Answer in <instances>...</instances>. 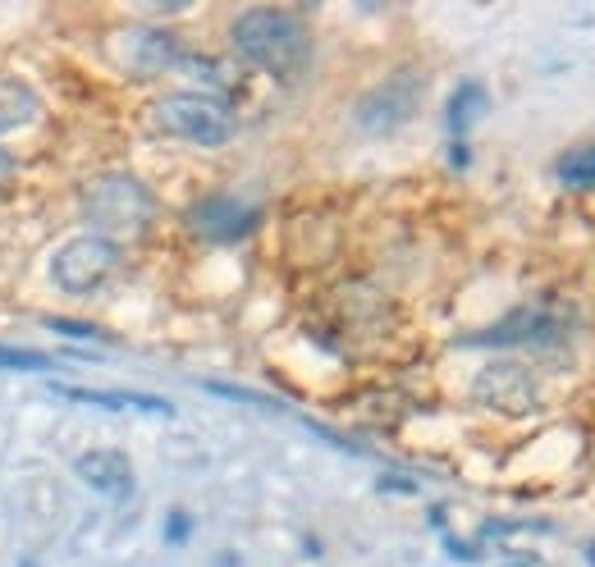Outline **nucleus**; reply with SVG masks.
Wrapping results in <instances>:
<instances>
[{
	"mask_svg": "<svg viewBox=\"0 0 595 567\" xmlns=\"http://www.w3.org/2000/svg\"><path fill=\"white\" fill-rule=\"evenodd\" d=\"M234 37V51L248 60L252 69L280 78V83H298L312 65V33L307 23L289 10H275V5H257V10H243L229 28Z\"/></svg>",
	"mask_w": 595,
	"mask_h": 567,
	"instance_id": "nucleus-1",
	"label": "nucleus"
},
{
	"mask_svg": "<svg viewBox=\"0 0 595 567\" xmlns=\"http://www.w3.org/2000/svg\"><path fill=\"white\" fill-rule=\"evenodd\" d=\"M83 215L92 220V234L119 243L147 234V225L156 220V197L133 174H101L83 188Z\"/></svg>",
	"mask_w": 595,
	"mask_h": 567,
	"instance_id": "nucleus-2",
	"label": "nucleus"
},
{
	"mask_svg": "<svg viewBox=\"0 0 595 567\" xmlns=\"http://www.w3.org/2000/svg\"><path fill=\"white\" fill-rule=\"evenodd\" d=\"M152 119L161 133L179 142H197V147H225L238 133L234 110L211 92H170L152 106Z\"/></svg>",
	"mask_w": 595,
	"mask_h": 567,
	"instance_id": "nucleus-3",
	"label": "nucleus"
},
{
	"mask_svg": "<svg viewBox=\"0 0 595 567\" xmlns=\"http://www.w3.org/2000/svg\"><path fill=\"white\" fill-rule=\"evenodd\" d=\"M119 270V243L101 234H78L69 238L60 252L51 257V279L65 293H92L101 289L110 275Z\"/></svg>",
	"mask_w": 595,
	"mask_h": 567,
	"instance_id": "nucleus-4",
	"label": "nucleus"
},
{
	"mask_svg": "<svg viewBox=\"0 0 595 567\" xmlns=\"http://www.w3.org/2000/svg\"><path fill=\"white\" fill-rule=\"evenodd\" d=\"M422 92L426 83L417 74H394L385 78L380 87H371L367 97L357 101L353 119L362 133H394L403 129L412 115H417V106H422Z\"/></svg>",
	"mask_w": 595,
	"mask_h": 567,
	"instance_id": "nucleus-5",
	"label": "nucleus"
},
{
	"mask_svg": "<svg viewBox=\"0 0 595 567\" xmlns=\"http://www.w3.org/2000/svg\"><path fill=\"white\" fill-rule=\"evenodd\" d=\"M110 55L115 65L133 78H156L165 69H174L184 60V46L174 42L165 28H147V23H133V28H119L110 37Z\"/></svg>",
	"mask_w": 595,
	"mask_h": 567,
	"instance_id": "nucleus-6",
	"label": "nucleus"
},
{
	"mask_svg": "<svg viewBox=\"0 0 595 567\" xmlns=\"http://www.w3.org/2000/svg\"><path fill=\"white\" fill-rule=\"evenodd\" d=\"M188 225H193V234L211 238V243H238V238H248L261 225V211L234 193H211L202 202H193Z\"/></svg>",
	"mask_w": 595,
	"mask_h": 567,
	"instance_id": "nucleus-7",
	"label": "nucleus"
},
{
	"mask_svg": "<svg viewBox=\"0 0 595 567\" xmlns=\"http://www.w3.org/2000/svg\"><path fill=\"white\" fill-rule=\"evenodd\" d=\"M563 330H568V311L554 307V302H536V307H518L509 321L472 334V343H486V348H499V343H545V339H559Z\"/></svg>",
	"mask_w": 595,
	"mask_h": 567,
	"instance_id": "nucleus-8",
	"label": "nucleus"
},
{
	"mask_svg": "<svg viewBox=\"0 0 595 567\" xmlns=\"http://www.w3.org/2000/svg\"><path fill=\"white\" fill-rule=\"evenodd\" d=\"M476 394L490 407H499V412H531L536 407V385H531V375L522 366H490L481 375Z\"/></svg>",
	"mask_w": 595,
	"mask_h": 567,
	"instance_id": "nucleus-9",
	"label": "nucleus"
},
{
	"mask_svg": "<svg viewBox=\"0 0 595 567\" xmlns=\"http://www.w3.org/2000/svg\"><path fill=\"white\" fill-rule=\"evenodd\" d=\"M74 467H78V481L101 490V494H129L133 490V462L119 449H92V453H83Z\"/></svg>",
	"mask_w": 595,
	"mask_h": 567,
	"instance_id": "nucleus-10",
	"label": "nucleus"
},
{
	"mask_svg": "<svg viewBox=\"0 0 595 567\" xmlns=\"http://www.w3.org/2000/svg\"><path fill=\"white\" fill-rule=\"evenodd\" d=\"M42 115V97L23 78L0 74V133H14V129H28L37 124Z\"/></svg>",
	"mask_w": 595,
	"mask_h": 567,
	"instance_id": "nucleus-11",
	"label": "nucleus"
},
{
	"mask_svg": "<svg viewBox=\"0 0 595 567\" xmlns=\"http://www.w3.org/2000/svg\"><path fill=\"white\" fill-rule=\"evenodd\" d=\"M60 398H74V403H92V407H110V412H124V407H138V412H156V417H170L174 407L165 398H147V394H101V389H74V385H55Z\"/></svg>",
	"mask_w": 595,
	"mask_h": 567,
	"instance_id": "nucleus-12",
	"label": "nucleus"
},
{
	"mask_svg": "<svg viewBox=\"0 0 595 567\" xmlns=\"http://www.w3.org/2000/svg\"><path fill=\"white\" fill-rule=\"evenodd\" d=\"M554 179L573 193H591L595 188V142H582V147H568L554 161Z\"/></svg>",
	"mask_w": 595,
	"mask_h": 567,
	"instance_id": "nucleus-13",
	"label": "nucleus"
},
{
	"mask_svg": "<svg viewBox=\"0 0 595 567\" xmlns=\"http://www.w3.org/2000/svg\"><path fill=\"white\" fill-rule=\"evenodd\" d=\"M486 110V87L481 83H458V92L449 97V129L454 133H467L481 119Z\"/></svg>",
	"mask_w": 595,
	"mask_h": 567,
	"instance_id": "nucleus-14",
	"label": "nucleus"
},
{
	"mask_svg": "<svg viewBox=\"0 0 595 567\" xmlns=\"http://www.w3.org/2000/svg\"><path fill=\"white\" fill-rule=\"evenodd\" d=\"M51 357L37 353V348H5L0 343V371H46Z\"/></svg>",
	"mask_w": 595,
	"mask_h": 567,
	"instance_id": "nucleus-15",
	"label": "nucleus"
},
{
	"mask_svg": "<svg viewBox=\"0 0 595 567\" xmlns=\"http://www.w3.org/2000/svg\"><path fill=\"white\" fill-rule=\"evenodd\" d=\"M46 330H60L69 339H101L97 325H78V321H65V316H46Z\"/></svg>",
	"mask_w": 595,
	"mask_h": 567,
	"instance_id": "nucleus-16",
	"label": "nucleus"
},
{
	"mask_svg": "<svg viewBox=\"0 0 595 567\" xmlns=\"http://www.w3.org/2000/svg\"><path fill=\"white\" fill-rule=\"evenodd\" d=\"M10 170H14V161H10V151H5V147H0V183H5V179H10Z\"/></svg>",
	"mask_w": 595,
	"mask_h": 567,
	"instance_id": "nucleus-17",
	"label": "nucleus"
}]
</instances>
